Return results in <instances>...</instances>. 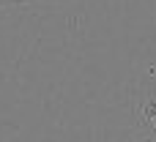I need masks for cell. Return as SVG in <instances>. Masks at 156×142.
<instances>
[{"instance_id": "cell-1", "label": "cell", "mask_w": 156, "mask_h": 142, "mask_svg": "<svg viewBox=\"0 0 156 142\" xmlns=\"http://www.w3.org/2000/svg\"><path fill=\"white\" fill-rule=\"evenodd\" d=\"M19 3H33V0H0V8H5V5H19Z\"/></svg>"}]
</instances>
